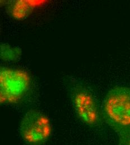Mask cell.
I'll return each mask as SVG.
<instances>
[{
    "mask_svg": "<svg viewBox=\"0 0 130 145\" xmlns=\"http://www.w3.org/2000/svg\"><path fill=\"white\" fill-rule=\"evenodd\" d=\"M102 117L116 133L119 145H127L130 139V87L116 86L106 94L102 103Z\"/></svg>",
    "mask_w": 130,
    "mask_h": 145,
    "instance_id": "1",
    "label": "cell"
},
{
    "mask_svg": "<svg viewBox=\"0 0 130 145\" xmlns=\"http://www.w3.org/2000/svg\"><path fill=\"white\" fill-rule=\"evenodd\" d=\"M66 85L78 118L89 127L99 126L102 122V114L92 91L75 79L68 80Z\"/></svg>",
    "mask_w": 130,
    "mask_h": 145,
    "instance_id": "2",
    "label": "cell"
},
{
    "mask_svg": "<svg viewBox=\"0 0 130 145\" xmlns=\"http://www.w3.org/2000/svg\"><path fill=\"white\" fill-rule=\"evenodd\" d=\"M31 86V77L22 69L2 67L0 69V102L3 105L19 103Z\"/></svg>",
    "mask_w": 130,
    "mask_h": 145,
    "instance_id": "3",
    "label": "cell"
},
{
    "mask_svg": "<svg viewBox=\"0 0 130 145\" xmlns=\"http://www.w3.org/2000/svg\"><path fill=\"white\" fill-rule=\"evenodd\" d=\"M52 126L49 118L37 110H30L22 117L19 133L28 144L38 145L46 142L51 137Z\"/></svg>",
    "mask_w": 130,
    "mask_h": 145,
    "instance_id": "4",
    "label": "cell"
},
{
    "mask_svg": "<svg viewBox=\"0 0 130 145\" xmlns=\"http://www.w3.org/2000/svg\"><path fill=\"white\" fill-rule=\"evenodd\" d=\"M21 53V50L18 48L12 47L7 44H2L1 46V57L5 61H15Z\"/></svg>",
    "mask_w": 130,
    "mask_h": 145,
    "instance_id": "5",
    "label": "cell"
},
{
    "mask_svg": "<svg viewBox=\"0 0 130 145\" xmlns=\"http://www.w3.org/2000/svg\"><path fill=\"white\" fill-rule=\"evenodd\" d=\"M130 145V140H129V143H128V145Z\"/></svg>",
    "mask_w": 130,
    "mask_h": 145,
    "instance_id": "6",
    "label": "cell"
}]
</instances>
